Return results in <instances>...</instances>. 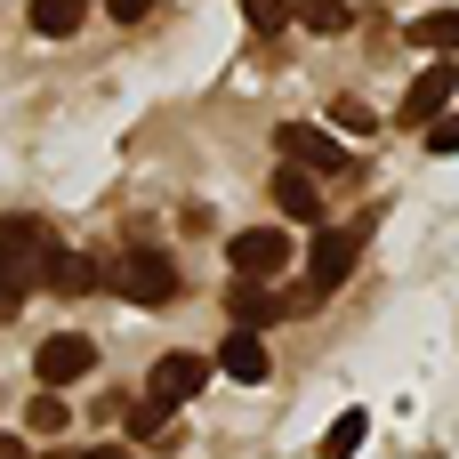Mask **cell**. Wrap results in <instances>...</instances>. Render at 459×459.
Listing matches in <instances>:
<instances>
[{
	"mask_svg": "<svg viewBox=\"0 0 459 459\" xmlns=\"http://www.w3.org/2000/svg\"><path fill=\"white\" fill-rule=\"evenodd\" d=\"M452 97H459V73L444 65V56H436V65L411 81V97H403V113H395V121H403V129H428L436 113H452Z\"/></svg>",
	"mask_w": 459,
	"mask_h": 459,
	"instance_id": "6",
	"label": "cell"
},
{
	"mask_svg": "<svg viewBox=\"0 0 459 459\" xmlns=\"http://www.w3.org/2000/svg\"><path fill=\"white\" fill-rule=\"evenodd\" d=\"M40 282H48L56 299H89V290L105 282V266H97L89 250H48V258H40Z\"/></svg>",
	"mask_w": 459,
	"mask_h": 459,
	"instance_id": "9",
	"label": "cell"
},
{
	"mask_svg": "<svg viewBox=\"0 0 459 459\" xmlns=\"http://www.w3.org/2000/svg\"><path fill=\"white\" fill-rule=\"evenodd\" d=\"M105 16H113V24H145V16H153V0H105Z\"/></svg>",
	"mask_w": 459,
	"mask_h": 459,
	"instance_id": "22",
	"label": "cell"
},
{
	"mask_svg": "<svg viewBox=\"0 0 459 459\" xmlns=\"http://www.w3.org/2000/svg\"><path fill=\"white\" fill-rule=\"evenodd\" d=\"M218 371H226L234 387H258V379H266L274 363H266V347H258V331H242V323H234V331L218 339Z\"/></svg>",
	"mask_w": 459,
	"mask_h": 459,
	"instance_id": "10",
	"label": "cell"
},
{
	"mask_svg": "<svg viewBox=\"0 0 459 459\" xmlns=\"http://www.w3.org/2000/svg\"><path fill=\"white\" fill-rule=\"evenodd\" d=\"M16 307H24V282H0V323H16Z\"/></svg>",
	"mask_w": 459,
	"mask_h": 459,
	"instance_id": "23",
	"label": "cell"
},
{
	"mask_svg": "<svg viewBox=\"0 0 459 459\" xmlns=\"http://www.w3.org/2000/svg\"><path fill=\"white\" fill-rule=\"evenodd\" d=\"M113 282H121L129 307H169V299H178V258L145 242V250H129V258L113 266Z\"/></svg>",
	"mask_w": 459,
	"mask_h": 459,
	"instance_id": "3",
	"label": "cell"
},
{
	"mask_svg": "<svg viewBox=\"0 0 459 459\" xmlns=\"http://www.w3.org/2000/svg\"><path fill=\"white\" fill-rule=\"evenodd\" d=\"M290 258H299V242H290L282 226H242V234L226 242V266H234L242 282H274Z\"/></svg>",
	"mask_w": 459,
	"mask_h": 459,
	"instance_id": "2",
	"label": "cell"
},
{
	"mask_svg": "<svg viewBox=\"0 0 459 459\" xmlns=\"http://www.w3.org/2000/svg\"><path fill=\"white\" fill-rule=\"evenodd\" d=\"M411 40L436 48V56H452V48H459V8H428V16H411Z\"/></svg>",
	"mask_w": 459,
	"mask_h": 459,
	"instance_id": "17",
	"label": "cell"
},
{
	"mask_svg": "<svg viewBox=\"0 0 459 459\" xmlns=\"http://www.w3.org/2000/svg\"><path fill=\"white\" fill-rule=\"evenodd\" d=\"M274 145H282L299 169H347V145H339L331 129H299V121H282V129H274Z\"/></svg>",
	"mask_w": 459,
	"mask_h": 459,
	"instance_id": "8",
	"label": "cell"
},
{
	"mask_svg": "<svg viewBox=\"0 0 459 459\" xmlns=\"http://www.w3.org/2000/svg\"><path fill=\"white\" fill-rule=\"evenodd\" d=\"M81 459H137L129 444H97V452H81Z\"/></svg>",
	"mask_w": 459,
	"mask_h": 459,
	"instance_id": "25",
	"label": "cell"
},
{
	"mask_svg": "<svg viewBox=\"0 0 459 459\" xmlns=\"http://www.w3.org/2000/svg\"><path fill=\"white\" fill-rule=\"evenodd\" d=\"M48 459H65V452H48Z\"/></svg>",
	"mask_w": 459,
	"mask_h": 459,
	"instance_id": "26",
	"label": "cell"
},
{
	"mask_svg": "<svg viewBox=\"0 0 459 459\" xmlns=\"http://www.w3.org/2000/svg\"><path fill=\"white\" fill-rule=\"evenodd\" d=\"M0 459H32V444L24 436H0Z\"/></svg>",
	"mask_w": 459,
	"mask_h": 459,
	"instance_id": "24",
	"label": "cell"
},
{
	"mask_svg": "<svg viewBox=\"0 0 459 459\" xmlns=\"http://www.w3.org/2000/svg\"><path fill=\"white\" fill-rule=\"evenodd\" d=\"M363 436H371V411H339V420L323 428V459H355Z\"/></svg>",
	"mask_w": 459,
	"mask_h": 459,
	"instance_id": "16",
	"label": "cell"
},
{
	"mask_svg": "<svg viewBox=\"0 0 459 459\" xmlns=\"http://www.w3.org/2000/svg\"><path fill=\"white\" fill-rule=\"evenodd\" d=\"M363 234H371V218H363V226H323V234L307 242V282H315V299H331V290L355 274V258H363Z\"/></svg>",
	"mask_w": 459,
	"mask_h": 459,
	"instance_id": "1",
	"label": "cell"
},
{
	"mask_svg": "<svg viewBox=\"0 0 459 459\" xmlns=\"http://www.w3.org/2000/svg\"><path fill=\"white\" fill-rule=\"evenodd\" d=\"M48 250H56V242H48L40 218H0V282H32Z\"/></svg>",
	"mask_w": 459,
	"mask_h": 459,
	"instance_id": "4",
	"label": "cell"
},
{
	"mask_svg": "<svg viewBox=\"0 0 459 459\" xmlns=\"http://www.w3.org/2000/svg\"><path fill=\"white\" fill-rule=\"evenodd\" d=\"M299 299H282V290H266V282H226V323H242V331H266V323H282Z\"/></svg>",
	"mask_w": 459,
	"mask_h": 459,
	"instance_id": "7",
	"label": "cell"
},
{
	"mask_svg": "<svg viewBox=\"0 0 459 459\" xmlns=\"http://www.w3.org/2000/svg\"><path fill=\"white\" fill-rule=\"evenodd\" d=\"M242 16H250V32H258V40H274V32L290 24V0H242Z\"/></svg>",
	"mask_w": 459,
	"mask_h": 459,
	"instance_id": "20",
	"label": "cell"
},
{
	"mask_svg": "<svg viewBox=\"0 0 459 459\" xmlns=\"http://www.w3.org/2000/svg\"><path fill=\"white\" fill-rule=\"evenodd\" d=\"M202 379H210L202 355H161V363H153V403H194Z\"/></svg>",
	"mask_w": 459,
	"mask_h": 459,
	"instance_id": "11",
	"label": "cell"
},
{
	"mask_svg": "<svg viewBox=\"0 0 459 459\" xmlns=\"http://www.w3.org/2000/svg\"><path fill=\"white\" fill-rule=\"evenodd\" d=\"M73 428V403L56 395V387H32V403H24V436H65Z\"/></svg>",
	"mask_w": 459,
	"mask_h": 459,
	"instance_id": "14",
	"label": "cell"
},
{
	"mask_svg": "<svg viewBox=\"0 0 459 459\" xmlns=\"http://www.w3.org/2000/svg\"><path fill=\"white\" fill-rule=\"evenodd\" d=\"M24 16H32L40 40H73L89 24V0H24Z\"/></svg>",
	"mask_w": 459,
	"mask_h": 459,
	"instance_id": "12",
	"label": "cell"
},
{
	"mask_svg": "<svg viewBox=\"0 0 459 459\" xmlns=\"http://www.w3.org/2000/svg\"><path fill=\"white\" fill-rule=\"evenodd\" d=\"M274 202H282L290 218H323V194H315V169L282 161V169H274Z\"/></svg>",
	"mask_w": 459,
	"mask_h": 459,
	"instance_id": "13",
	"label": "cell"
},
{
	"mask_svg": "<svg viewBox=\"0 0 459 459\" xmlns=\"http://www.w3.org/2000/svg\"><path fill=\"white\" fill-rule=\"evenodd\" d=\"M290 24H307L315 40H339V32L355 24V16H347L339 0H290Z\"/></svg>",
	"mask_w": 459,
	"mask_h": 459,
	"instance_id": "15",
	"label": "cell"
},
{
	"mask_svg": "<svg viewBox=\"0 0 459 459\" xmlns=\"http://www.w3.org/2000/svg\"><path fill=\"white\" fill-rule=\"evenodd\" d=\"M97 371V347L81 339V331H56V339H40V355H32V379L40 387H73V379H89Z\"/></svg>",
	"mask_w": 459,
	"mask_h": 459,
	"instance_id": "5",
	"label": "cell"
},
{
	"mask_svg": "<svg viewBox=\"0 0 459 459\" xmlns=\"http://www.w3.org/2000/svg\"><path fill=\"white\" fill-rule=\"evenodd\" d=\"M129 436H137V444H169V452H178V428H169V411H161L153 395H145V403H129Z\"/></svg>",
	"mask_w": 459,
	"mask_h": 459,
	"instance_id": "18",
	"label": "cell"
},
{
	"mask_svg": "<svg viewBox=\"0 0 459 459\" xmlns=\"http://www.w3.org/2000/svg\"><path fill=\"white\" fill-rule=\"evenodd\" d=\"M428 153H459V113H436L428 121Z\"/></svg>",
	"mask_w": 459,
	"mask_h": 459,
	"instance_id": "21",
	"label": "cell"
},
{
	"mask_svg": "<svg viewBox=\"0 0 459 459\" xmlns=\"http://www.w3.org/2000/svg\"><path fill=\"white\" fill-rule=\"evenodd\" d=\"M331 129H339V137H371V129H379V113H371L363 97H339V105H331Z\"/></svg>",
	"mask_w": 459,
	"mask_h": 459,
	"instance_id": "19",
	"label": "cell"
}]
</instances>
